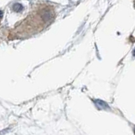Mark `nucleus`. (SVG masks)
Masks as SVG:
<instances>
[]
</instances>
